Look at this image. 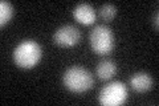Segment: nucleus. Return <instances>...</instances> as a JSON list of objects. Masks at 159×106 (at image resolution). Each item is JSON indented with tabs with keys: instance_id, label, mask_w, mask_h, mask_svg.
Instances as JSON below:
<instances>
[{
	"instance_id": "9d476101",
	"label": "nucleus",
	"mask_w": 159,
	"mask_h": 106,
	"mask_svg": "<svg viewBox=\"0 0 159 106\" xmlns=\"http://www.w3.org/2000/svg\"><path fill=\"white\" fill-rule=\"evenodd\" d=\"M117 15V8L116 6L107 3V4H103V6L99 8V17H101L103 21H111V20L116 17Z\"/></svg>"
},
{
	"instance_id": "6e6552de",
	"label": "nucleus",
	"mask_w": 159,
	"mask_h": 106,
	"mask_svg": "<svg viewBox=\"0 0 159 106\" xmlns=\"http://www.w3.org/2000/svg\"><path fill=\"white\" fill-rule=\"evenodd\" d=\"M96 73L99 80L107 81V80L113 78L117 73V65L111 60H103V61L98 62L96 68Z\"/></svg>"
},
{
	"instance_id": "f257e3e1",
	"label": "nucleus",
	"mask_w": 159,
	"mask_h": 106,
	"mask_svg": "<svg viewBox=\"0 0 159 106\" xmlns=\"http://www.w3.org/2000/svg\"><path fill=\"white\" fill-rule=\"evenodd\" d=\"M43 57L41 45L34 40H24L13 49L12 58L19 68L32 69L40 62Z\"/></svg>"
},
{
	"instance_id": "7ed1b4c3",
	"label": "nucleus",
	"mask_w": 159,
	"mask_h": 106,
	"mask_svg": "<svg viewBox=\"0 0 159 106\" xmlns=\"http://www.w3.org/2000/svg\"><path fill=\"white\" fill-rule=\"evenodd\" d=\"M90 48L96 54L105 56L114 48V35L113 31L106 25H96L89 36Z\"/></svg>"
},
{
	"instance_id": "f03ea898",
	"label": "nucleus",
	"mask_w": 159,
	"mask_h": 106,
	"mask_svg": "<svg viewBox=\"0 0 159 106\" xmlns=\"http://www.w3.org/2000/svg\"><path fill=\"white\" fill-rule=\"evenodd\" d=\"M62 84L72 93H85L93 88L94 80L89 70L74 65L65 70L62 76Z\"/></svg>"
},
{
	"instance_id": "9b49d317",
	"label": "nucleus",
	"mask_w": 159,
	"mask_h": 106,
	"mask_svg": "<svg viewBox=\"0 0 159 106\" xmlns=\"http://www.w3.org/2000/svg\"><path fill=\"white\" fill-rule=\"evenodd\" d=\"M152 24H154V28H155V31H158V29H159V13L158 12H155V15H154Z\"/></svg>"
},
{
	"instance_id": "1a4fd4ad",
	"label": "nucleus",
	"mask_w": 159,
	"mask_h": 106,
	"mask_svg": "<svg viewBox=\"0 0 159 106\" xmlns=\"http://www.w3.org/2000/svg\"><path fill=\"white\" fill-rule=\"evenodd\" d=\"M13 15H15L13 6L9 2L3 0V2L0 3V25L4 27L6 24H8L9 20L13 17Z\"/></svg>"
},
{
	"instance_id": "20e7f679",
	"label": "nucleus",
	"mask_w": 159,
	"mask_h": 106,
	"mask_svg": "<svg viewBox=\"0 0 159 106\" xmlns=\"http://www.w3.org/2000/svg\"><path fill=\"white\" fill-rule=\"evenodd\" d=\"M127 99V88L121 81H113L105 85L98 94V102L102 106H119Z\"/></svg>"
},
{
	"instance_id": "423d86ee",
	"label": "nucleus",
	"mask_w": 159,
	"mask_h": 106,
	"mask_svg": "<svg viewBox=\"0 0 159 106\" xmlns=\"http://www.w3.org/2000/svg\"><path fill=\"white\" fill-rule=\"evenodd\" d=\"M73 17L76 21L81 23L82 25H92L97 19V15L94 8L88 3H81L74 7L73 9Z\"/></svg>"
},
{
	"instance_id": "0eeeda50",
	"label": "nucleus",
	"mask_w": 159,
	"mask_h": 106,
	"mask_svg": "<svg viewBox=\"0 0 159 106\" xmlns=\"http://www.w3.org/2000/svg\"><path fill=\"white\" fill-rule=\"evenodd\" d=\"M130 85L137 93H146L152 88V77L146 72H138L130 78Z\"/></svg>"
},
{
	"instance_id": "39448f33",
	"label": "nucleus",
	"mask_w": 159,
	"mask_h": 106,
	"mask_svg": "<svg viewBox=\"0 0 159 106\" xmlns=\"http://www.w3.org/2000/svg\"><path fill=\"white\" fill-rule=\"evenodd\" d=\"M80 39H81V32L78 31V28L69 24L62 25L53 35L54 44L64 48H72L74 45H77Z\"/></svg>"
}]
</instances>
